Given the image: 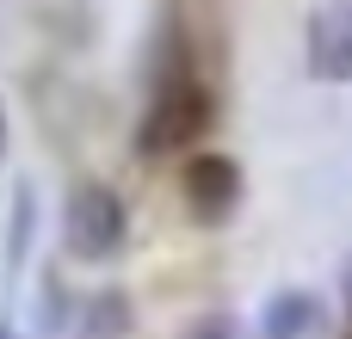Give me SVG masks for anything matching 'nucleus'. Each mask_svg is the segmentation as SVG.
Returning <instances> with one entry per match:
<instances>
[{
  "label": "nucleus",
  "mask_w": 352,
  "mask_h": 339,
  "mask_svg": "<svg viewBox=\"0 0 352 339\" xmlns=\"http://www.w3.org/2000/svg\"><path fill=\"white\" fill-rule=\"evenodd\" d=\"M204 130H210V93L198 86V74H161L142 124H136V148L142 154H173V148H192Z\"/></svg>",
  "instance_id": "obj_1"
},
{
  "label": "nucleus",
  "mask_w": 352,
  "mask_h": 339,
  "mask_svg": "<svg viewBox=\"0 0 352 339\" xmlns=\"http://www.w3.org/2000/svg\"><path fill=\"white\" fill-rule=\"evenodd\" d=\"M124 235H130V216H124V198L99 179H80L62 204V241L74 259L87 266H105L111 253H124Z\"/></svg>",
  "instance_id": "obj_2"
},
{
  "label": "nucleus",
  "mask_w": 352,
  "mask_h": 339,
  "mask_svg": "<svg viewBox=\"0 0 352 339\" xmlns=\"http://www.w3.org/2000/svg\"><path fill=\"white\" fill-rule=\"evenodd\" d=\"M179 198H186V216L204 222V229H223L241 204V167L229 154H192L186 173H179Z\"/></svg>",
  "instance_id": "obj_3"
},
{
  "label": "nucleus",
  "mask_w": 352,
  "mask_h": 339,
  "mask_svg": "<svg viewBox=\"0 0 352 339\" xmlns=\"http://www.w3.org/2000/svg\"><path fill=\"white\" fill-rule=\"evenodd\" d=\"M309 74L322 86H346L352 80V0H328L309 19Z\"/></svg>",
  "instance_id": "obj_4"
},
{
  "label": "nucleus",
  "mask_w": 352,
  "mask_h": 339,
  "mask_svg": "<svg viewBox=\"0 0 352 339\" xmlns=\"http://www.w3.org/2000/svg\"><path fill=\"white\" fill-rule=\"evenodd\" d=\"M322 327V303L309 290H278L260 315V339H316Z\"/></svg>",
  "instance_id": "obj_5"
},
{
  "label": "nucleus",
  "mask_w": 352,
  "mask_h": 339,
  "mask_svg": "<svg viewBox=\"0 0 352 339\" xmlns=\"http://www.w3.org/2000/svg\"><path fill=\"white\" fill-rule=\"evenodd\" d=\"M136 327V309L124 290H93L80 303V321H74V339H130Z\"/></svg>",
  "instance_id": "obj_6"
},
{
  "label": "nucleus",
  "mask_w": 352,
  "mask_h": 339,
  "mask_svg": "<svg viewBox=\"0 0 352 339\" xmlns=\"http://www.w3.org/2000/svg\"><path fill=\"white\" fill-rule=\"evenodd\" d=\"M179 339H241V321L235 315H198Z\"/></svg>",
  "instance_id": "obj_7"
},
{
  "label": "nucleus",
  "mask_w": 352,
  "mask_h": 339,
  "mask_svg": "<svg viewBox=\"0 0 352 339\" xmlns=\"http://www.w3.org/2000/svg\"><path fill=\"white\" fill-rule=\"evenodd\" d=\"M340 296H346V315H352V253H346V266H340Z\"/></svg>",
  "instance_id": "obj_8"
},
{
  "label": "nucleus",
  "mask_w": 352,
  "mask_h": 339,
  "mask_svg": "<svg viewBox=\"0 0 352 339\" xmlns=\"http://www.w3.org/2000/svg\"><path fill=\"white\" fill-rule=\"evenodd\" d=\"M0 142H6V111H0Z\"/></svg>",
  "instance_id": "obj_9"
},
{
  "label": "nucleus",
  "mask_w": 352,
  "mask_h": 339,
  "mask_svg": "<svg viewBox=\"0 0 352 339\" xmlns=\"http://www.w3.org/2000/svg\"><path fill=\"white\" fill-rule=\"evenodd\" d=\"M0 339H19V334H12V327H0Z\"/></svg>",
  "instance_id": "obj_10"
}]
</instances>
